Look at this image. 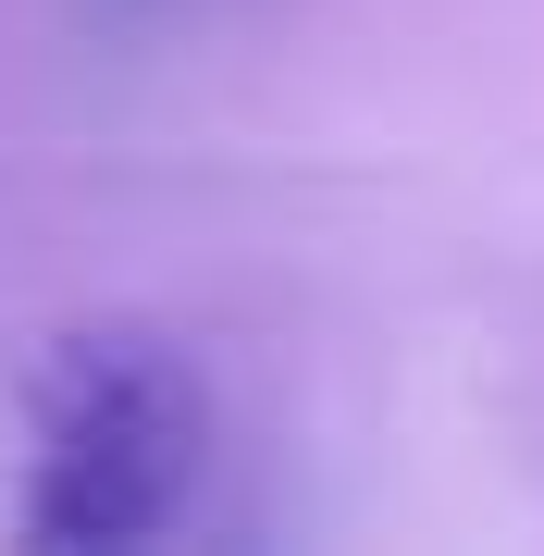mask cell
Masks as SVG:
<instances>
[{"instance_id":"6da1fadb","label":"cell","mask_w":544,"mask_h":556,"mask_svg":"<svg viewBox=\"0 0 544 556\" xmlns=\"http://www.w3.org/2000/svg\"><path fill=\"white\" fill-rule=\"evenodd\" d=\"M38 470H25V544L50 556H124L174 532L211 470V383L162 321H75L38 371Z\"/></svg>"}]
</instances>
